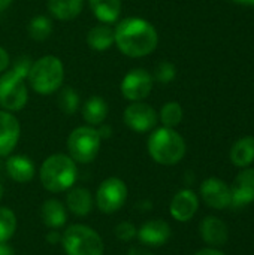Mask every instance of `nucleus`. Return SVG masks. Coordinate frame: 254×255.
<instances>
[{
    "instance_id": "obj_15",
    "label": "nucleus",
    "mask_w": 254,
    "mask_h": 255,
    "mask_svg": "<svg viewBox=\"0 0 254 255\" xmlns=\"http://www.w3.org/2000/svg\"><path fill=\"white\" fill-rule=\"evenodd\" d=\"M232 206L243 208L254 202V169L244 167L235 178L232 187Z\"/></svg>"
},
{
    "instance_id": "obj_8",
    "label": "nucleus",
    "mask_w": 254,
    "mask_h": 255,
    "mask_svg": "<svg viewBox=\"0 0 254 255\" xmlns=\"http://www.w3.org/2000/svg\"><path fill=\"white\" fill-rule=\"evenodd\" d=\"M127 196L129 190L126 182L117 176H111L102 181L100 185L97 187L94 203L102 214L111 215L118 212L124 206Z\"/></svg>"
},
{
    "instance_id": "obj_13",
    "label": "nucleus",
    "mask_w": 254,
    "mask_h": 255,
    "mask_svg": "<svg viewBox=\"0 0 254 255\" xmlns=\"http://www.w3.org/2000/svg\"><path fill=\"white\" fill-rule=\"evenodd\" d=\"M136 238L144 247H148V248L163 247L171 238V226L162 218L148 220L139 227Z\"/></svg>"
},
{
    "instance_id": "obj_26",
    "label": "nucleus",
    "mask_w": 254,
    "mask_h": 255,
    "mask_svg": "<svg viewBox=\"0 0 254 255\" xmlns=\"http://www.w3.org/2000/svg\"><path fill=\"white\" fill-rule=\"evenodd\" d=\"M57 103L60 111H63L66 115L75 114L78 109H81V97L79 93L72 87H61L58 90Z\"/></svg>"
},
{
    "instance_id": "obj_2",
    "label": "nucleus",
    "mask_w": 254,
    "mask_h": 255,
    "mask_svg": "<svg viewBox=\"0 0 254 255\" xmlns=\"http://www.w3.org/2000/svg\"><path fill=\"white\" fill-rule=\"evenodd\" d=\"M78 178L76 163L67 154H52L43 160L39 169V179L42 187L58 194L72 188Z\"/></svg>"
},
{
    "instance_id": "obj_39",
    "label": "nucleus",
    "mask_w": 254,
    "mask_h": 255,
    "mask_svg": "<svg viewBox=\"0 0 254 255\" xmlns=\"http://www.w3.org/2000/svg\"><path fill=\"white\" fill-rule=\"evenodd\" d=\"M1 197H3V187H1V184H0V200H1Z\"/></svg>"
},
{
    "instance_id": "obj_38",
    "label": "nucleus",
    "mask_w": 254,
    "mask_h": 255,
    "mask_svg": "<svg viewBox=\"0 0 254 255\" xmlns=\"http://www.w3.org/2000/svg\"><path fill=\"white\" fill-rule=\"evenodd\" d=\"M237 4H243V6H254V0H231Z\"/></svg>"
},
{
    "instance_id": "obj_37",
    "label": "nucleus",
    "mask_w": 254,
    "mask_h": 255,
    "mask_svg": "<svg viewBox=\"0 0 254 255\" xmlns=\"http://www.w3.org/2000/svg\"><path fill=\"white\" fill-rule=\"evenodd\" d=\"M12 1H13V0H0V12L6 10V9L12 4Z\"/></svg>"
},
{
    "instance_id": "obj_25",
    "label": "nucleus",
    "mask_w": 254,
    "mask_h": 255,
    "mask_svg": "<svg viewBox=\"0 0 254 255\" xmlns=\"http://www.w3.org/2000/svg\"><path fill=\"white\" fill-rule=\"evenodd\" d=\"M28 34L36 42H43L52 34V21L46 15H36L28 22Z\"/></svg>"
},
{
    "instance_id": "obj_22",
    "label": "nucleus",
    "mask_w": 254,
    "mask_h": 255,
    "mask_svg": "<svg viewBox=\"0 0 254 255\" xmlns=\"http://www.w3.org/2000/svg\"><path fill=\"white\" fill-rule=\"evenodd\" d=\"M88 6L100 22L103 24H115L121 15V0H88Z\"/></svg>"
},
{
    "instance_id": "obj_21",
    "label": "nucleus",
    "mask_w": 254,
    "mask_h": 255,
    "mask_svg": "<svg viewBox=\"0 0 254 255\" xmlns=\"http://www.w3.org/2000/svg\"><path fill=\"white\" fill-rule=\"evenodd\" d=\"M87 45L97 52H103L108 51L112 45H115V33H114V27H111L109 24H96L94 27H91L85 36Z\"/></svg>"
},
{
    "instance_id": "obj_5",
    "label": "nucleus",
    "mask_w": 254,
    "mask_h": 255,
    "mask_svg": "<svg viewBox=\"0 0 254 255\" xmlns=\"http://www.w3.org/2000/svg\"><path fill=\"white\" fill-rule=\"evenodd\" d=\"M27 72L12 66L0 73V108L7 112H18L28 102V88L25 84Z\"/></svg>"
},
{
    "instance_id": "obj_17",
    "label": "nucleus",
    "mask_w": 254,
    "mask_h": 255,
    "mask_svg": "<svg viewBox=\"0 0 254 255\" xmlns=\"http://www.w3.org/2000/svg\"><path fill=\"white\" fill-rule=\"evenodd\" d=\"M4 169H6L7 176L18 184L30 182L36 175V166L33 160L22 154L7 157L4 163Z\"/></svg>"
},
{
    "instance_id": "obj_33",
    "label": "nucleus",
    "mask_w": 254,
    "mask_h": 255,
    "mask_svg": "<svg viewBox=\"0 0 254 255\" xmlns=\"http://www.w3.org/2000/svg\"><path fill=\"white\" fill-rule=\"evenodd\" d=\"M45 241L49 242L51 245H57L58 242H61V235H60L57 230H52V232H49V233L45 236Z\"/></svg>"
},
{
    "instance_id": "obj_35",
    "label": "nucleus",
    "mask_w": 254,
    "mask_h": 255,
    "mask_svg": "<svg viewBox=\"0 0 254 255\" xmlns=\"http://www.w3.org/2000/svg\"><path fill=\"white\" fill-rule=\"evenodd\" d=\"M195 255H225L220 250H217V248H213V247H210V248H204V250H201V251H198Z\"/></svg>"
},
{
    "instance_id": "obj_32",
    "label": "nucleus",
    "mask_w": 254,
    "mask_h": 255,
    "mask_svg": "<svg viewBox=\"0 0 254 255\" xmlns=\"http://www.w3.org/2000/svg\"><path fill=\"white\" fill-rule=\"evenodd\" d=\"M97 133H99V136H100L102 140H103V139H108V137H111V134H112V127H111V126H106V124L103 123V124L99 126Z\"/></svg>"
},
{
    "instance_id": "obj_36",
    "label": "nucleus",
    "mask_w": 254,
    "mask_h": 255,
    "mask_svg": "<svg viewBox=\"0 0 254 255\" xmlns=\"http://www.w3.org/2000/svg\"><path fill=\"white\" fill-rule=\"evenodd\" d=\"M0 255H15V251L7 242H0Z\"/></svg>"
},
{
    "instance_id": "obj_10",
    "label": "nucleus",
    "mask_w": 254,
    "mask_h": 255,
    "mask_svg": "<svg viewBox=\"0 0 254 255\" xmlns=\"http://www.w3.org/2000/svg\"><path fill=\"white\" fill-rule=\"evenodd\" d=\"M124 124L135 133L153 131L159 121L156 109L145 102H132L123 114Z\"/></svg>"
},
{
    "instance_id": "obj_30",
    "label": "nucleus",
    "mask_w": 254,
    "mask_h": 255,
    "mask_svg": "<svg viewBox=\"0 0 254 255\" xmlns=\"http://www.w3.org/2000/svg\"><path fill=\"white\" fill-rule=\"evenodd\" d=\"M114 233H115V238H117L118 241L130 242L132 239L136 238L138 230H136V227H135L132 223H129V221H121V223H118V224L115 226Z\"/></svg>"
},
{
    "instance_id": "obj_12",
    "label": "nucleus",
    "mask_w": 254,
    "mask_h": 255,
    "mask_svg": "<svg viewBox=\"0 0 254 255\" xmlns=\"http://www.w3.org/2000/svg\"><path fill=\"white\" fill-rule=\"evenodd\" d=\"M199 209V197L193 190H180L171 200L169 212L171 217L178 223L190 221Z\"/></svg>"
},
{
    "instance_id": "obj_7",
    "label": "nucleus",
    "mask_w": 254,
    "mask_h": 255,
    "mask_svg": "<svg viewBox=\"0 0 254 255\" xmlns=\"http://www.w3.org/2000/svg\"><path fill=\"white\" fill-rule=\"evenodd\" d=\"M102 139L97 128L81 126L70 131L67 137V155L79 164H88L96 160L100 151Z\"/></svg>"
},
{
    "instance_id": "obj_9",
    "label": "nucleus",
    "mask_w": 254,
    "mask_h": 255,
    "mask_svg": "<svg viewBox=\"0 0 254 255\" xmlns=\"http://www.w3.org/2000/svg\"><path fill=\"white\" fill-rule=\"evenodd\" d=\"M154 79L153 75L142 67L129 70L121 79L120 90L126 100L129 102H142L153 91Z\"/></svg>"
},
{
    "instance_id": "obj_29",
    "label": "nucleus",
    "mask_w": 254,
    "mask_h": 255,
    "mask_svg": "<svg viewBox=\"0 0 254 255\" xmlns=\"http://www.w3.org/2000/svg\"><path fill=\"white\" fill-rule=\"evenodd\" d=\"M177 76V67L171 61H160L153 73V79L160 84H169Z\"/></svg>"
},
{
    "instance_id": "obj_11",
    "label": "nucleus",
    "mask_w": 254,
    "mask_h": 255,
    "mask_svg": "<svg viewBox=\"0 0 254 255\" xmlns=\"http://www.w3.org/2000/svg\"><path fill=\"white\" fill-rule=\"evenodd\" d=\"M201 197L207 206L217 211L232 206L231 187L219 178H208L201 184Z\"/></svg>"
},
{
    "instance_id": "obj_1",
    "label": "nucleus",
    "mask_w": 254,
    "mask_h": 255,
    "mask_svg": "<svg viewBox=\"0 0 254 255\" xmlns=\"http://www.w3.org/2000/svg\"><path fill=\"white\" fill-rule=\"evenodd\" d=\"M115 45L121 54L130 58H142L153 54L159 45L156 27L139 16H127L117 22Z\"/></svg>"
},
{
    "instance_id": "obj_19",
    "label": "nucleus",
    "mask_w": 254,
    "mask_h": 255,
    "mask_svg": "<svg viewBox=\"0 0 254 255\" xmlns=\"http://www.w3.org/2000/svg\"><path fill=\"white\" fill-rule=\"evenodd\" d=\"M40 220L45 227L58 230L67 223V209L57 199H48L40 206Z\"/></svg>"
},
{
    "instance_id": "obj_14",
    "label": "nucleus",
    "mask_w": 254,
    "mask_h": 255,
    "mask_svg": "<svg viewBox=\"0 0 254 255\" xmlns=\"http://www.w3.org/2000/svg\"><path fill=\"white\" fill-rule=\"evenodd\" d=\"M21 136V126L12 112L0 109V157H7L15 149Z\"/></svg>"
},
{
    "instance_id": "obj_24",
    "label": "nucleus",
    "mask_w": 254,
    "mask_h": 255,
    "mask_svg": "<svg viewBox=\"0 0 254 255\" xmlns=\"http://www.w3.org/2000/svg\"><path fill=\"white\" fill-rule=\"evenodd\" d=\"M231 161L237 167H249L254 161V136H246L237 140L231 149Z\"/></svg>"
},
{
    "instance_id": "obj_18",
    "label": "nucleus",
    "mask_w": 254,
    "mask_h": 255,
    "mask_svg": "<svg viewBox=\"0 0 254 255\" xmlns=\"http://www.w3.org/2000/svg\"><path fill=\"white\" fill-rule=\"evenodd\" d=\"M67 209L76 217H87L94 206V197L84 187H72L67 190L66 196Z\"/></svg>"
},
{
    "instance_id": "obj_20",
    "label": "nucleus",
    "mask_w": 254,
    "mask_h": 255,
    "mask_svg": "<svg viewBox=\"0 0 254 255\" xmlns=\"http://www.w3.org/2000/svg\"><path fill=\"white\" fill-rule=\"evenodd\" d=\"M81 114L84 121L91 126H100L105 123V120L108 118L109 114V106L106 103V100L100 96H91L85 100V103L81 106Z\"/></svg>"
},
{
    "instance_id": "obj_28",
    "label": "nucleus",
    "mask_w": 254,
    "mask_h": 255,
    "mask_svg": "<svg viewBox=\"0 0 254 255\" xmlns=\"http://www.w3.org/2000/svg\"><path fill=\"white\" fill-rule=\"evenodd\" d=\"M16 232V215L12 209L0 206V242H7Z\"/></svg>"
},
{
    "instance_id": "obj_6",
    "label": "nucleus",
    "mask_w": 254,
    "mask_h": 255,
    "mask_svg": "<svg viewBox=\"0 0 254 255\" xmlns=\"http://www.w3.org/2000/svg\"><path fill=\"white\" fill-rule=\"evenodd\" d=\"M61 247L66 255H103L102 236L84 224H72L61 235Z\"/></svg>"
},
{
    "instance_id": "obj_23",
    "label": "nucleus",
    "mask_w": 254,
    "mask_h": 255,
    "mask_svg": "<svg viewBox=\"0 0 254 255\" xmlns=\"http://www.w3.org/2000/svg\"><path fill=\"white\" fill-rule=\"evenodd\" d=\"M48 12L58 21H72L81 15L84 0H48Z\"/></svg>"
},
{
    "instance_id": "obj_27",
    "label": "nucleus",
    "mask_w": 254,
    "mask_h": 255,
    "mask_svg": "<svg viewBox=\"0 0 254 255\" xmlns=\"http://www.w3.org/2000/svg\"><path fill=\"white\" fill-rule=\"evenodd\" d=\"M183 117H184V111L178 102L165 103L159 112V121L163 124V127H169V128H175L177 126H180Z\"/></svg>"
},
{
    "instance_id": "obj_4",
    "label": "nucleus",
    "mask_w": 254,
    "mask_h": 255,
    "mask_svg": "<svg viewBox=\"0 0 254 255\" xmlns=\"http://www.w3.org/2000/svg\"><path fill=\"white\" fill-rule=\"evenodd\" d=\"M64 64L55 55H43L34 60L30 66L27 82L31 90L40 96L57 93L63 87Z\"/></svg>"
},
{
    "instance_id": "obj_31",
    "label": "nucleus",
    "mask_w": 254,
    "mask_h": 255,
    "mask_svg": "<svg viewBox=\"0 0 254 255\" xmlns=\"http://www.w3.org/2000/svg\"><path fill=\"white\" fill-rule=\"evenodd\" d=\"M10 67V55L9 52L0 45V73L7 70Z\"/></svg>"
},
{
    "instance_id": "obj_34",
    "label": "nucleus",
    "mask_w": 254,
    "mask_h": 255,
    "mask_svg": "<svg viewBox=\"0 0 254 255\" xmlns=\"http://www.w3.org/2000/svg\"><path fill=\"white\" fill-rule=\"evenodd\" d=\"M127 255H153L150 251H147L145 248L142 247H130L129 251H127Z\"/></svg>"
},
{
    "instance_id": "obj_16",
    "label": "nucleus",
    "mask_w": 254,
    "mask_h": 255,
    "mask_svg": "<svg viewBox=\"0 0 254 255\" xmlns=\"http://www.w3.org/2000/svg\"><path fill=\"white\" fill-rule=\"evenodd\" d=\"M199 233L205 244H208L213 248L222 247L229 239V229L223 220L219 217H205L199 226Z\"/></svg>"
},
{
    "instance_id": "obj_3",
    "label": "nucleus",
    "mask_w": 254,
    "mask_h": 255,
    "mask_svg": "<svg viewBox=\"0 0 254 255\" xmlns=\"http://www.w3.org/2000/svg\"><path fill=\"white\" fill-rule=\"evenodd\" d=\"M147 149L150 157L157 164L174 166L184 158L187 145L184 137L175 128L160 127L151 131L147 142Z\"/></svg>"
}]
</instances>
